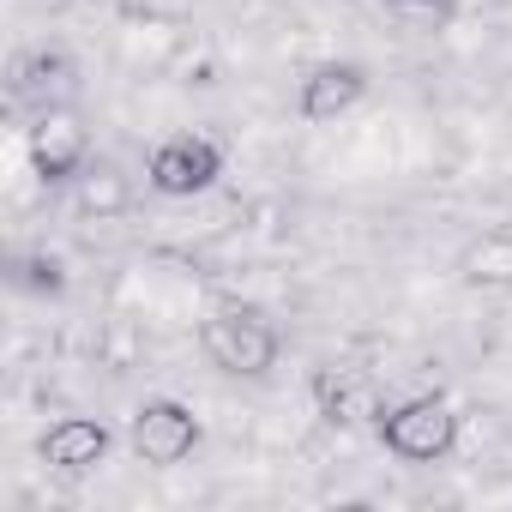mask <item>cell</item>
Masks as SVG:
<instances>
[{"label":"cell","instance_id":"6da1fadb","mask_svg":"<svg viewBox=\"0 0 512 512\" xmlns=\"http://www.w3.org/2000/svg\"><path fill=\"white\" fill-rule=\"evenodd\" d=\"M199 350L223 368V374H266L278 362V332L260 308H217L199 326Z\"/></svg>","mask_w":512,"mask_h":512},{"label":"cell","instance_id":"7a4b0ae2","mask_svg":"<svg viewBox=\"0 0 512 512\" xmlns=\"http://www.w3.org/2000/svg\"><path fill=\"white\" fill-rule=\"evenodd\" d=\"M380 440H386V452H398L410 464H434L458 446V416L446 398H410L380 416Z\"/></svg>","mask_w":512,"mask_h":512},{"label":"cell","instance_id":"3957f363","mask_svg":"<svg viewBox=\"0 0 512 512\" xmlns=\"http://www.w3.org/2000/svg\"><path fill=\"white\" fill-rule=\"evenodd\" d=\"M127 446L139 452V464H181L193 446H199V416L181 404V398H145L133 410V428H127Z\"/></svg>","mask_w":512,"mask_h":512},{"label":"cell","instance_id":"277c9868","mask_svg":"<svg viewBox=\"0 0 512 512\" xmlns=\"http://www.w3.org/2000/svg\"><path fill=\"white\" fill-rule=\"evenodd\" d=\"M223 175V151L205 139V133H175L151 151V187L169 193V199H193L205 193L211 181Z\"/></svg>","mask_w":512,"mask_h":512},{"label":"cell","instance_id":"5b68a950","mask_svg":"<svg viewBox=\"0 0 512 512\" xmlns=\"http://www.w3.org/2000/svg\"><path fill=\"white\" fill-rule=\"evenodd\" d=\"M25 145H31V169L43 181H73L91 163V139H85V127H79L73 109H43L31 121V139Z\"/></svg>","mask_w":512,"mask_h":512},{"label":"cell","instance_id":"8992f818","mask_svg":"<svg viewBox=\"0 0 512 512\" xmlns=\"http://www.w3.org/2000/svg\"><path fill=\"white\" fill-rule=\"evenodd\" d=\"M109 458V428L91 422V416H67L43 434V464L61 470V476H85Z\"/></svg>","mask_w":512,"mask_h":512},{"label":"cell","instance_id":"52a82bcc","mask_svg":"<svg viewBox=\"0 0 512 512\" xmlns=\"http://www.w3.org/2000/svg\"><path fill=\"white\" fill-rule=\"evenodd\" d=\"M362 91H368V73L356 61H326L302 85V115L308 121H338V115H350L362 103Z\"/></svg>","mask_w":512,"mask_h":512},{"label":"cell","instance_id":"ba28073f","mask_svg":"<svg viewBox=\"0 0 512 512\" xmlns=\"http://www.w3.org/2000/svg\"><path fill=\"white\" fill-rule=\"evenodd\" d=\"M67 91H73V61L67 55H25L13 67V103H37V115L67 109Z\"/></svg>","mask_w":512,"mask_h":512},{"label":"cell","instance_id":"9c48e42d","mask_svg":"<svg viewBox=\"0 0 512 512\" xmlns=\"http://www.w3.org/2000/svg\"><path fill=\"white\" fill-rule=\"evenodd\" d=\"M73 193H79V211H97V217H115L127 205V181L109 163H85L73 175Z\"/></svg>","mask_w":512,"mask_h":512},{"label":"cell","instance_id":"30bf717a","mask_svg":"<svg viewBox=\"0 0 512 512\" xmlns=\"http://www.w3.org/2000/svg\"><path fill=\"white\" fill-rule=\"evenodd\" d=\"M464 272L476 284H512V235H482L464 253Z\"/></svg>","mask_w":512,"mask_h":512},{"label":"cell","instance_id":"8fae6325","mask_svg":"<svg viewBox=\"0 0 512 512\" xmlns=\"http://www.w3.org/2000/svg\"><path fill=\"white\" fill-rule=\"evenodd\" d=\"M320 392L332 398V422H362L374 416V380H320Z\"/></svg>","mask_w":512,"mask_h":512},{"label":"cell","instance_id":"7c38bea8","mask_svg":"<svg viewBox=\"0 0 512 512\" xmlns=\"http://www.w3.org/2000/svg\"><path fill=\"white\" fill-rule=\"evenodd\" d=\"M199 0H115V13L133 25H181Z\"/></svg>","mask_w":512,"mask_h":512}]
</instances>
